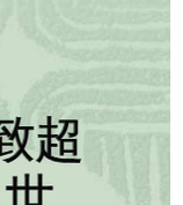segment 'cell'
<instances>
[{"mask_svg": "<svg viewBox=\"0 0 183 205\" xmlns=\"http://www.w3.org/2000/svg\"><path fill=\"white\" fill-rule=\"evenodd\" d=\"M12 190H13V205H18V189Z\"/></svg>", "mask_w": 183, "mask_h": 205, "instance_id": "cell-1", "label": "cell"}, {"mask_svg": "<svg viewBox=\"0 0 183 205\" xmlns=\"http://www.w3.org/2000/svg\"><path fill=\"white\" fill-rule=\"evenodd\" d=\"M8 153H11V151H9V152H5V153H2V152H1V153H0V156L5 155V154H8Z\"/></svg>", "mask_w": 183, "mask_h": 205, "instance_id": "cell-2", "label": "cell"}]
</instances>
